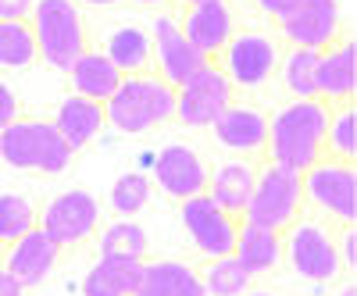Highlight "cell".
Here are the masks:
<instances>
[{
	"label": "cell",
	"instance_id": "cell-6",
	"mask_svg": "<svg viewBox=\"0 0 357 296\" xmlns=\"http://www.w3.org/2000/svg\"><path fill=\"white\" fill-rule=\"evenodd\" d=\"M304 211H307L304 175L293 168H282L275 161H257V179H254V193L247 200L243 218L264 228L286 232Z\"/></svg>",
	"mask_w": 357,
	"mask_h": 296
},
{
	"label": "cell",
	"instance_id": "cell-11",
	"mask_svg": "<svg viewBox=\"0 0 357 296\" xmlns=\"http://www.w3.org/2000/svg\"><path fill=\"white\" fill-rule=\"evenodd\" d=\"M40 228L61 250L82 247V243H89L100 232V200L89 189L57 193L54 200H47V207L40 211Z\"/></svg>",
	"mask_w": 357,
	"mask_h": 296
},
{
	"label": "cell",
	"instance_id": "cell-29",
	"mask_svg": "<svg viewBox=\"0 0 357 296\" xmlns=\"http://www.w3.org/2000/svg\"><path fill=\"white\" fill-rule=\"evenodd\" d=\"M354 154H357V114H354V100H350V104H336L329 114V125H325V157L354 164Z\"/></svg>",
	"mask_w": 357,
	"mask_h": 296
},
{
	"label": "cell",
	"instance_id": "cell-24",
	"mask_svg": "<svg viewBox=\"0 0 357 296\" xmlns=\"http://www.w3.org/2000/svg\"><path fill=\"white\" fill-rule=\"evenodd\" d=\"M143 275V260L129 257H97L82 279V296H132Z\"/></svg>",
	"mask_w": 357,
	"mask_h": 296
},
{
	"label": "cell",
	"instance_id": "cell-1",
	"mask_svg": "<svg viewBox=\"0 0 357 296\" xmlns=\"http://www.w3.org/2000/svg\"><path fill=\"white\" fill-rule=\"evenodd\" d=\"M333 107L311 97V100H289L275 114H268V146L264 161H275L293 171H307L314 161L325 157V125H329Z\"/></svg>",
	"mask_w": 357,
	"mask_h": 296
},
{
	"label": "cell",
	"instance_id": "cell-10",
	"mask_svg": "<svg viewBox=\"0 0 357 296\" xmlns=\"http://www.w3.org/2000/svg\"><path fill=\"white\" fill-rule=\"evenodd\" d=\"M282 47L325 50L343 36L340 0H293L282 18L272 22Z\"/></svg>",
	"mask_w": 357,
	"mask_h": 296
},
{
	"label": "cell",
	"instance_id": "cell-20",
	"mask_svg": "<svg viewBox=\"0 0 357 296\" xmlns=\"http://www.w3.org/2000/svg\"><path fill=\"white\" fill-rule=\"evenodd\" d=\"M254 179H257V161L250 157H229L215 168H207V196H211L222 211H229L232 218H243L247 200L254 193Z\"/></svg>",
	"mask_w": 357,
	"mask_h": 296
},
{
	"label": "cell",
	"instance_id": "cell-31",
	"mask_svg": "<svg viewBox=\"0 0 357 296\" xmlns=\"http://www.w3.org/2000/svg\"><path fill=\"white\" fill-rule=\"evenodd\" d=\"M36 225H40V211L33 200L18 193H0V247H11Z\"/></svg>",
	"mask_w": 357,
	"mask_h": 296
},
{
	"label": "cell",
	"instance_id": "cell-38",
	"mask_svg": "<svg viewBox=\"0 0 357 296\" xmlns=\"http://www.w3.org/2000/svg\"><path fill=\"white\" fill-rule=\"evenodd\" d=\"M86 8H118V4H143V8H154L165 4V0H82Z\"/></svg>",
	"mask_w": 357,
	"mask_h": 296
},
{
	"label": "cell",
	"instance_id": "cell-33",
	"mask_svg": "<svg viewBox=\"0 0 357 296\" xmlns=\"http://www.w3.org/2000/svg\"><path fill=\"white\" fill-rule=\"evenodd\" d=\"M336 247H340V260H343L347 275H354L357 268V228L354 225H343V232L336 235Z\"/></svg>",
	"mask_w": 357,
	"mask_h": 296
},
{
	"label": "cell",
	"instance_id": "cell-39",
	"mask_svg": "<svg viewBox=\"0 0 357 296\" xmlns=\"http://www.w3.org/2000/svg\"><path fill=\"white\" fill-rule=\"evenodd\" d=\"M168 8H193V4H207V0H165Z\"/></svg>",
	"mask_w": 357,
	"mask_h": 296
},
{
	"label": "cell",
	"instance_id": "cell-32",
	"mask_svg": "<svg viewBox=\"0 0 357 296\" xmlns=\"http://www.w3.org/2000/svg\"><path fill=\"white\" fill-rule=\"evenodd\" d=\"M151 193H154V182L146 179L143 171L118 175L114 186H111V211L122 215V218H132V215H139L143 207L151 203Z\"/></svg>",
	"mask_w": 357,
	"mask_h": 296
},
{
	"label": "cell",
	"instance_id": "cell-34",
	"mask_svg": "<svg viewBox=\"0 0 357 296\" xmlns=\"http://www.w3.org/2000/svg\"><path fill=\"white\" fill-rule=\"evenodd\" d=\"M18 118H22V104H18L15 90L8 82H0V132H4L11 122H18Z\"/></svg>",
	"mask_w": 357,
	"mask_h": 296
},
{
	"label": "cell",
	"instance_id": "cell-26",
	"mask_svg": "<svg viewBox=\"0 0 357 296\" xmlns=\"http://www.w3.org/2000/svg\"><path fill=\"white\" fill-rule=\"evenodd\" d=\"M318 54L321 50H304V47H282L279 57V79L282 90L293 100H311L318 97Z\"/></svg>",
	"mask_w": 357,
	"mask_h": 296
},
{
	"label": "cell",
	"instance_id": "cell-37",
	"mask_svg": "<svg viewBox=\"0 0 357 296\" xmlns=\"http://www.w3.org/2000/svg\"><path fill=\"white\" fill-rule=\"evenodd\" d=\"M0 296H25V289L15 282V275L0 264Z\"/></svg>",
	"mask_w": 357,
	"mask_h": 296
},
{
	"label": "cell",
	"instance_id": "cell-16",
	"mask_svg": "<svg viewBox=\"0 0 357 296\" xmlns=\"http://www.w3.org/2000/svg\"><path fill=\"white\" fill-rule=\"evenodd\" d=\"M154 186L172 200H190L207 189V161L186 143H168L154 157Z\"/></svg>",
	"mask_w": 357,
	"mask_h": 296
},
{
	"label": "cell",
	"instance_id": "cell-2",
	"mask_svg": "<svg viewBox=\"0 0 357 296\" xmlns=\"http://www.w3.org/2000/svg\"><path fill=\"white\" fill-rule=\"evenodd\" d=\"M104 118L111 129L126 136H139L158 125H168L175 122V86H168L158 72L122 75L118 90L104 104Z\"/></svg>",
	"mask_w": 357,
	"mask_h": 296
},
{
	"label": "cell",
	"instance_id": "cell-19",
	"mask_svg": "<svg viewBox=\"0 0 357 296\" xmlns=\"http://www.w3.org/2000/svg\"><path fill=\"white\" fill-rule=\"evenodd\" d=\"M357 90V50L350 36H340L333 47L318 54V100L329 107L350 104Z\"/></svg>",
	"mask_w": 357,
	"mask_h": 296
},
{
	"label": "cell",
	"instance_id": "cell-21",
	"mask_svg": "<svg viewBox=\"0 0 357 296\" xmlns=\"http://www.w3.org/2000/svg\"><path fill=\"white\" fill-rule=\"evenodd\" d=\"M232 257H236V260H240L243 268L250 272V279L275 272L279 264H282V232L264 228V225H254V221L240 218Z\"/></svg>",
	"mask_w": 357,
	"mask_h": 296
},
{
	"label": "cell",
	"instance_id": "cell-3",
	"mask_svg": "<svg viewBox=\"0 0 357 296\" xmlns=\"http://www.w3.org/2000/svg\"><path fill=\"white\" fill-rule=\"evenodd\" d=\"M29 25L36 36L40 61L57 72H68L89 50V29L75 0H36Z\"/></svg>",
	"mask_w": 357,
	"mask_h": 296
},
{
	"label": "cell",
	"instance_id": "cell-36",
	"mask_svg": "<svg viewBox=\"0 0 357 296\" xmlns=\"http://www.w3.org/2000/svg\"><path fill=\"white\" fill-rule=\"evenodd\" d=\"M250 4H254L268 22H275V18H282V15H286V8L293 4V0H250Z\"/></svg>",
	"mask_w": 357,
	"mask_h": 296
},
{
	"label": "cell",
	"instance_id": "cell-28",
	"mask_svg": "<svg viewBox=\"0 0 357 296\" xmlns=\"http://www.w3.org/2000/svg\"><path fill=\"white\" fill-rule=\"evenodd\" d=\"M197 275H200L207 296H243L254 286L250 272L232 254H225V257H204Z\"/></svg>",
	"mask_w": 357,
	"mask_h": 296
},
{
	"label": "cell",
	"instance_id": "cell-27",
	"mask_svg": "<svg viewBox=\"0 0 357 296\" xmlns=\"http://www.w3.org/2000/svg\"><path fill=\"white\" fill-rule=\"evenodd\" d=\"M97 250L100 257H129V260H146L151 257V235L132 218H118L107 228L97 232Z\"/></svg>",
	"mask_w": 357,
	"mask_h": 296
},
{
	"label": "cell",
	"instance_id": "cell-22",
	"mask_svg": "<svg viewBox=\"0 0 357 296\" xmlns=\"http://www.w3.org/2000/svg\"><path fill=\"white\" fill-rule=\"evenodd\" d=\"M107 125V118H104V104L97 100H86L79 93L65 97L61 104H57V114H54V129L61 132V139L72 146V150H86L89 143H93Z\"/></svg>",
	"mask_w": 357,
	"mask_h": 296
},
{
	"label": "cell",
	"instance_id": "cell-41",
	"mask_svg": "<svg viewBox=\"0 0 357 296\" xmlns=\"http://www.w3.org/2000/svg\"><path fill=\"white\" fill-rule=\"evenodd\" d=\"M243 296H275V293H272V289H254V286H250Z\"/></svg>",
	"mask_w": 357,
	"mask_h": 296
},
{
	"label": "cell",
	"instance_id": "cell-4",
	"mask_svg": "<svg viewBox=\"0 0 357 296\" xmlns=\"http://www.w3.org/2000/svg\"><path fill=\"white\" fill-rule=\"evenodd\" d=\"M0 157L18 171L36 175H65L75 161V150L61 139L54 122L43 118H18L0 132Z\"/></svg>",
	"mask_w": 357,
	"mask_h": 296
},
{
	"label": "cell",
	"instance_id": "cell-17",
	"mask_svg": "<svg viewBox=\"0 0 357 296\" xmlns=\"http://www.w3.org/2000/svg\"><path fill=\"white\" fill-rule=\"evenodd\" d=\"M57 260H61V247H57L50 235L36 225L33 232H25L22 240H15L4 254V268L15 275V282L22 289H36L43 286L54 268H57Z\"/></svg>",
	"mask_w": 357,
	"mask_h": 296
},
{
	"label": "cell",
	"instance_id": "cell-13",
	"mask_svg": "<svg viewBox=\"0 0 357 296\" xmlns=\"http://www.w3.org/2000/svg\"><path fill=\"white\" fill-rule=\"evenodd\" d=\"M178 18V29L190 40V47L207 57V61H218V54L225 50V43L232 40L236 25V11L229 0H207V4H193V8H172Z\"/></svg>",
	"mask_w": 357,
	"mask_h": 296
},
{
	"label": "cell",
	"instance_id": "cell-5",
	"mask_svg": "<svg viewBox=\"0 0 357 296\" xmlns=\"http://www.w3.org/2000/svg\"><path fill=\"white\" fill-rule=\"evenodd\" d=\"M282 260L289 264V272L304 282H314V286L336 282L343 275V260H340L333 221L304 211L282 232Z\"/></svg>",
	"mask_w": 357,
	"mask_h": 296
},
{
	"label": "cell",
	"instance_id": "cell-25",
	"mask_svg": "<svg viewBox=\"0 0 357 296\" xmlns=\"http://www.w3.org/2000/svg\"><path fill=\"white\" fill-rule=\"evenodd\" d=\"M68 82H72V93H79L86 100H97V104H107L111 93L118 90V82H122V72H118L100 50H86L68 68Z\"/></svg>",
	"mask_w": 357,
	"mask_h": 296
},
{
	"label": "cell",
	"instance_id": "cell-40",
	"mask_svg": "<svg viewBox=\"0 0 357 296\" xmlns=\"http://www.w3.org/2000/svg\"><path fill=\"white\" fill-rule=\"evenodd\" d=\"M336 296H357V289H354V275H350V279L343 282V289H340Z\"/></svg>",
	"mask_w": 357,
	"mask_h": 296
},
{
	"label": "cell",
	"instance_id": "cell-18",
	"mask_svg": "<svg viewBox=\"0 0 357 296\" xmlns=\"http://www.w3.org/2000/svg\"><path fill=\"white\" fill-rule=\"evenodd\" d=\"M100 54L122 72V75H139L154 72V43L151 29L139 22H114L100 36Z\"/></svg>",
	"mask_w": 357,
	"mask_h": 296
},
{
	"label": "cell",
	"instance_id": "cell-23",
	"mask_svg": "<svg viewBox=\"0 0 357 296\" xmlns=\"http://www.w3.org/2000/svg\"><path fill=\"white\" fill-rule=\"evenodd\" d=\"M132 296H207L193 264L186 260H143V275Z\"/></svg>",
	"mask_w": 357,
	"mask_h": 296
},
{
	"label": "cell",
	"instance_id": "cell-7",
	"mask_svg": "<svg viewBox=\"0 0 357 296\" xmlns=\"http://www.w3.org/2000/svg\"><path fill=\"white\" fill-rule=\"evenodd\" d=\"M279 57H282V43L275 33H264V29H236L215 65L225 72V79L232 82L236 93L240 90L254 93V90H264L275 79Z\"/></svg>",
	"mask_w": 357,
	"mask_h": 296
},
{
	"label": "cell",
	"instance_id": "cell-8",
	"mask_svg": "<svg viewBox=\"0 0 357 296\" xmlns=\"http://www.w3.org/2000/svg\"><path fill=\"white\" fill-rule=\"evenodd\" d=\"M304 203L318 218L354 225L357 221V171L350 161L321 157L304 171Z\"/></svg>",
	"mask_w": 357,
	"mask_h": 296
},
{
	"label": "cell",
	"instance_id": "cell-15",
	"mask_svg": "<svg viewBox=\"0 0 357 296\" xmlns=\"http://www.w3.org/2000/svg\"><path fill=\"white\" fill-rule=\"evenodd\" d=\"M211 136L222 150L236 154V157H250V161H264V146H268V114L257 104H240L232 100L215 122H211Z\"/></svg>",
	"mask_w": 357,
	"mask_h": 296
},
{
	"label": "cell",
	"instance_id": "cell-30",
	"mask_svg": "<svg viewBox=\"0 0 357 296\" xmlns=\"http://www.w3.org/2000/svg\"><path fill=\"white\" fill-rule=\"evenodd\" d=\"M36 36L29 22H0V68H29L36 65Z\"/></svg>",
	"mask_w": 357,
	"mask_h": 296
},
{
	"label": "cell",
	"instance_id": "cell-9",
	"mask_svg": "<svg viewBox=\"0 0 357 296\" xmlns=\"http://www.w3.org/2000/svg\"><path fill=\"white\" fill-rule=\"evenodd\" d=\"M232 100H236L232 82L215 61H207L183 86H175V122L186 129H211V122Z\"/></svg>",
	"mask_w": 357,
	"mask_h": 296
},
{
	"label": "cell",
	"instance_id": "cell-12",
	"mask_svg": "<svg viewBox=\"0 0 357 296\" xmlns=\"http://www.w3.org/2000/svg\"><path fill=\"white\" fill-rule=\"evenodd\" d=\"M178 221H183L190 243L200 257H225L236 247V228H240V218H232L229 211L200 193L178 203Z\"/></svg>",
	"mask_w": 357,
	"mask_h": 296
},
{
	"label": "cell",
	"instance_id": "cell-35",
	"mask_svg": "<svg viewBox=\"0 0 357 296\" xmlns=\"http://www.w3.org/2000/svg\"><path fill=\"white\" fill-rule=\"evenodd\" d=\"M36 0H0V22H29Z\"/></svg>",
	"mask_w": 357,
	"mask_h": 296
},
{
	"label": "cell",
	"instance_id": "cell-14",
	"mask_svg": "<svg viewBox=\"0 0 357 296\" xmlns=\"http://www.w3.org/2000/svg\"><path fill=\"white\" fill-rule=\"evenodd\" d=\"M151 43H154V72L168 86H183L200 65H207V57H200L190 47V40L183 36L172 8H165L151 18Z\"/></svg>",
	"mask_w": 357,
	"mask_h": 296
}]
</instances>
